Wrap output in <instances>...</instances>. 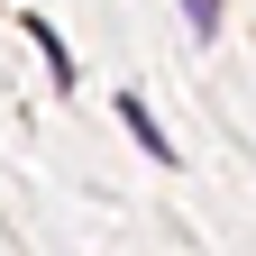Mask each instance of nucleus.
<instances>
[{"instance_id": "f257e3e1", "label": "nucleus", "mask_w": 256, "mask_h": 256, "mask_svg": "<svg viewBox=\"0 0 256 256\" xmlns=\"http://www.w3.org/2000/svg\"><path fill=\"white\" fill-rule=\"evenodd\" d=\"M119 119H128V138H138V146L156 156V165H174V146H165V128H156V110L138 101V92H128V101H119Z\"/></svg>"}, {"instance_id": "f03ea898", "label": "nucleus", "mask_w": 256, "mask_h": 256, "mask_svg": "<svg viewBox=\"0 0 256 256\" xmlns=\"http://www.w3.org/2000/svg\"><path fill=\"white\" fill-rule=\"evenodd\" d=\"M18 28H28V37H37V55L55 64V82H64V92H74V55H64V37H55V28H46V18H18Z\"/></svg>"}, {"instance_id": "7ed1b4c3", "label": "nucleus", "mask_w": 256, "mask_h": 256, "mask_svg": "<svg viewBox=\"0 0 256 256\" xmlns=\"http://www.w3.org/2000/svg\"><path fill=\"white\" fill-rule=\"evenodd\" d=\"M183 18H192V37H220V0H183Z\"/></svg>"}]
</instances>
